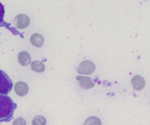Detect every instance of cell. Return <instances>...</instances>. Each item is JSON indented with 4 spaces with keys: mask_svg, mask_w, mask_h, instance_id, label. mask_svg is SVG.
Listing matches in <instances>:
<instances>
[{
    "mask_svg": "<svg viewBox=\"0 0 150 125\" xmlns=\"http://www.w3.org/2000/svg\"><path fill=\"white\" fill-rule=\"evenodd\" d=\"M83 125H102V123L99 118L90 116L85 121Z\"/></svg>",
    "mask_w": 150,
    "mask_h": 125,
    "instance_id": "7c38bea8",
    "label": "cell"
},
{
    "mask_svg": "<svg viewBox=\"0 0 150 125\" xmlns=\"http://www.w3.org/2000/svg\"><path fill=\"white\" fill-rule=\"evenodd\" d=\"M16 108L17 104L10 96L0 94V123L10 121Z\"/></svg>",
    "mask_w": 150,
    "mask_h": 125,
    "instance_id": "6da1fadb",
    "label": "cell"
},
{
    "mask_svg": "<svg viewBox=\"0 0 150 125\" xmlns=\"http://www.w3.org/2000/svg\"><path fill=\"white\" fill-rule=\"evenodd\" d=\"M13 88V82L8 75L0 70V94L7 95Z\"/></svg>",
    "mask_w": 150,
    "mask_h": 125,
    "instance_id": "7a4b0ae2",
    "label": "cell"
},
{
    "mask_svg": "<svg viewBox=\"0 0 150 125\" xmlns=\"http://www.w3.org/2000/svg\"><path fill=\"white\" fill-rule=\"evenodd\" d=\"M29 18L25 14L18 15L14 20L15 26L18 29H25L29 25Z\"/></svg>",
    "mask_w": 150,
    "mask_h": 125,
    "instance_id": "277c9868",
    "label": "cell"
},
{
    "mask_svg": "<svg viewBox=\"0 0 150 125\" xmlns=\"http://www.w3.org/2000/svg\"><path fill=\"white\" fill-rule=\"evenodd\" d=\"M32 125H46V119L42 116H36L32 120Z\"/></svg>",
    "mask_w": 150,
    "mask_h": 125,
    "instance_id": "4fadbf2b",
    "label": "cell"
},
{
    "mask_svg": "<svg viewBox=\"0 0 150 125\" xmlns=\"http://www.w3.org/2000/svg\"><path fill=\"white\" fill-rule=\"evenodd\" d=\"M13 125H26V121L23 118H17L13 122Z\"/></svg>",
    "mask_w": 150,
    "mask_h": 125,
    "instance_id": "5bb4252c",
    "label": "cell"
},
{
    "mask_svg": "<svg viewBox=\"0 0 150 125\" xmlns=\"http://www.w3.org/2000/svg\"><path fill=\"white\" fill-rule=\"evenodd\" d=\"M131 83L133 88L136 91L142 90L145 87V85H146L145 79L142 76H139V75H136V76L132 78Z\"/></svg>",
    "mask_w": 150,
    "mask_h": 125,
    "instance_id": "ba28073f",
    "label": "cell"
},
{
    "mask_svg": "<svg viewBox=\"0 0 150 125\" xmlns=\"http://www.w3.org/2000/svg\"><path fill=\"white\" fill-rule=\"evenodd\" d=\"M18 61L21 66H26L31 63V57L27 51H21L18 55Z\"/></svg>",
    "mask_w": 150,
    "mask_h": 125,
    "instance_id": "9c48e42d",
    "label": "cell"
},
{
    "mask_svg": "<svg viewBox=\"0 0 150 125\" xmlns=\"http://www.w3.org/2000/svg\"><path fill=\"white\" fill-rule=\"evenodd\" d=\"M4 7L1 2H0V26H4L7 29H8L10 32H12V33L14 34V35H20L23 38V35H21L20 32L16 30L15 28H13L10 26V24L6 23L4 21Z\"/></svg>",
    "mask_w": 150,
    "mask_h": 125,
    "instance_id": "5b68a950",
    "label": "cell"
},
{
    "mask_svg": "<svg viewBox=\"0 0 150 125\" xmlns=\"http://www.w3.org/2000/svg\"><path fill=\"white\" fill-rule=\"evenodd\" d=\"M31 69L35 71L41 73L45 71V66L42 62L40 61V60H35L31 63Z\"/></svg>",
    "mask_w": 150,
    "mask_h": 125,
    "instance_id": "8fae6325",
    "label": "cell"
},
{
    "mask_svg": "<svg viewBox=\"0 0 150 125\" xmlns=\"http://www.w3.org/2000/svg\"><path fill=\"white\" fill-rule=\"evenodd\" d=\"M95 65L90 60H83L79 64L78 72L80 74H92L95 71Z\"/></svg>",
    "mask_w": 150,
    "mask_h": 125,
    "instance_id": "3957f363",
    "label": "cell"
},
{
    "mask_svg": "<svg viewBox=\"0 0 150 125\" xmlns=\"http://www.w3.org/2000/svg\"><path fill=\"white\" fill-rule=\"evenodd\" d=\"M31 44L36 47L42 46L44 43L43 37L38 33H35L32 35L30 38Z\"/></svg>",
    "mask_w": 150,
    "mask_h": 125,
    "instance_id": "30bf717a",
    "label": "cell"
},
{
    "mask_svg": "<svg viewBox=\"0 0 150 125\" xmlns=\"http://www.w3.org/2000/svg\"><path fill=\"white\" fill-rule=\"evenodd\" d=\"M14 91L19 96H24L28 94L29 86L24 82H18L14 86Z\"/></svg>",
    "mask_w": 150,
    "mask_h": 125,
    "instance_id": "52a82bcc",
    "label": "cell"
},
{
    "mask_svg": "<svg viewBox=\"0 0 150 125\" xmlns=\"http://www.w3.org/2000/svg\"><path fill=\"white\" fill-rule=\"evenodd\" d=\"M76 79L79 81V85L83 89H90V88H93L94 85H95L92 79L88 77V76H77Z\"/></svg>",
    "mask_w": 150,
    "mask_h": 125,
    "instance_id": "8992f818",
    "label": "cell"
}]
</instances>
